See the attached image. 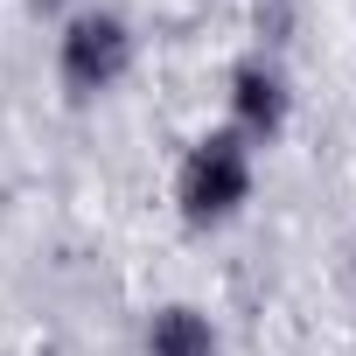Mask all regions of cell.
<instances>
[{
	"label": "cell",
	"mask_w": 356,
	"mask_h": 356,
	"mask_svg": "<svg viewBox=\"0 0 356 356\" xmlns=\"http://www.w3.org/2000/svg\"><path fill=\"white\" fill-rule=\"evenodd\" d=\"M224 126L245 140V147H273L286 126H293V84L273 56H238L231 77H224Z\"/></svg>",
	"instance_id": "cell-3"
},
{
	"label": "cell",
	"mask_w": 356,
	"mask_h": 356,
	"mask_svg": "<svg viewBox=\"0 0 356 356\" xmlns=\"http://www.w3.org/2000/svg\"><path fill=\"white\" fill-rule=\"evenodd\" d=\"M133 63H140V35H133V22L119 8H77L63 22V35H56V84L77 105L112 98L133 77Z\"/></svg>",
	"instance_id": "cell-2"
},
{
	"label": "cell",
	"mask_w": 356,
	"mask_h": 356,
	"mask_svg": "<svg viewBox=\"0 0 356 356\" xmlns=\"http://www.w3.org/2000/svg\"><path fill=\"white\" fill-rule=\"evenodd\" d=\"M29 8H35V15H63V8L77 15V0H29Z\"/></svg>",
	"instance_id": "cell-5"
},
{
	"label": "cell",
	"mask_w": 356,
	"mask_h": 356,
	"mask_svg": "<svg viewBox=\"0 0 356 356\" xmlns=\"http://www.w3.org/2000/svg\"><path fill=\"white\" fill-rule=\"evenodd\" d=\"M259 189V147H245L231 126H210L182 147V161H175V217H182L189 231H224L245 217Z\"/></svg>",
	"instance_id": "cell-1"
},
{
	"label": "cell",
	"mask_w": 356,
	"mask_h": 356,
	"mask_svg": "<svg viewBox=\"0 0 356 356\" xmlns=\"http://www.w3.org/2000/svg\"><path fill=\"white\" fill-rule=\"evenodd\" d=\"M147 356H224V328L196 307V300H161L140 328Z\"/></svg>",
	"instance_id": "cell-4"
}]
</instances>
